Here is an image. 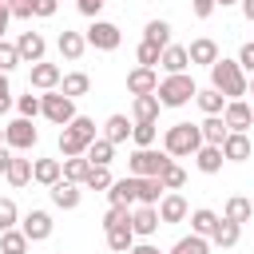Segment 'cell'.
I'll return each mask as SVG.
<instances>
[{
	"instance_id": "obj_1",
	"label": "cell",
	"mask_w": 254,
	"mask_h": 254,
	"mask_svg": "<svg viewBox=\"0 0 254 254\" xmlns=\"http://www.w3.org/2000/svg\"><path fill=\"white\" fill-rule=\"evenodd\" d=\"M210 87H218L226 99H238V95L250 91V83H246V75H242V64H238V60H222V56L210 64Z\"/></svg>"
},
{
	"instance_id": "obj_2",
	"label": "cell",
	"mask_w": 254,
	"mask_h": 254,
	"mask_svg": "<svg viewBox=\"0 0 254 254\" xmlns=\"http://www.w3.org/2000/svg\"><path fill=\"white\" fill-rule=\"evenodd\" d=\"M91 139H95V123H91L87 115H75V119H71V123L60 131V151H64V159L83 155Z\"/></svg>"
},
{
	"instance_id": "obj_3",
	"label": "cell",
	"mask_w": 254,
	"mask_h": 254,
	"mask_svg": "<svg viewBox=\"0 0 254 254\" xmlns=\"http://www.w3.org/2000/svg\"><path fill=\"white\" fill-rule=\"evenodd\" d=\"M155 95H159V103H163V107H183L187 99H194V95H198V87H194V79H190L187 71H175V75H167V79L159 83V91H155Z\"/></svg>"
},
{
	"instance_id": "obj_4",
	"label": "cell",
	"mask_w": 254,
	"mask_h": 254,
	"mask_svg": "<svg viewBox=\"0 0 254 254\" xmlns=\"http://www.w3.org/2000/svg\"><path fill=\"white\" fill-rule=\"evenodd\" d=\"M198 147H202L198 123H175V127H167V139H163L167 155H194Z\"/></svg>"
},
{
	"instance_id": "obj_5",
	"label": "cell",
	"mask_w": 254,
	"mask_h": 254,
	"mask_svg": "<svg viewBox=\"0 0 254 254\" xmlns=\"http://www.w3.org/2000/svg\"><path fill=\"white\" fill-rule=\"evenodd\" d=\"M171 163V155L167 151H155V147H139L131 159H127V167H131V175H163V167Z\"/></svg>"
},
{
	"instance_id": "obj_6",
	"label": "cell",
	"mask_w": 254,
	"mask_h": 254,
	"mask_svg": "<svg viewBox=\"0 0 254 254\" xmlns=\"http://www.w3.org/2000/svg\"><path fill=\"white\" fill-rule=\"evenodd\" d=\"M44 99V119H52V123H60V127H67L71 119H75V103H71V95H64V91H48V95H40Z\"/></svg>"
},
{
	"instance_id": "obj_7",
	"label": "cell",
	"mask_w": 254,
	"mask_h": 254,
	"mask_svg": "<svg viewBox=\"0 0 254 254\" xmlns=\"http://www.w3.org/2000/svg\"><path fill=\"white\" fill-rule=\"evenodd\" d=\"M36 139H40V131L32 127V119H12L8 127H4V143L8 147H16V151H28V147H36Z\"/></svg>"
},
{
	"instance_id": "obj_8",
	"label": "cell",
	"mask_w": 254,
	"mask_h": 254,
	"mask_svg": "<svg viewBox=\"0 0 254 254\" xmlns=\"http://www.w3.org/2000/svg\"><path fill=\"white\" fill-rule=\"evenodd\" d=\"M119 40H123V36H119V28H115V24H107V20H95V24L87 28V44H91V48H99V52H115V48H119Z\"/></svg>"
},
{
	"instance_id": "obj_9",
	"label": "cell",
	"mask_w": 254,
	"mask_h": 254,
	"mask_svg": "<svg viewBox=\"0 0 254 254\" xmlns=\"http://www.w3.org/2000/svg\"><path fill=\"white\" fill-rule=\"evenodd\" d=\"M222 119H226L230 131H246V127H254V107L242 103V99H230V103L222 107Z\"/></svg>"
},
{
	"instance_id": "obj_10",
	"label": "cell",
	"mask_w": 254,
	"mask_h": 254,
	"mask_svg": "<svg viewBox=\"0 0 254 254\" xmlns=\"http://www.w3.org/2000/svg\"><path fill=\"white\" fill-rule=\"evenodd\" d=\"M107 194H111V206H131V202H139V179H135V175L115 179V183L107 187Z\"/></svg>"
},
{
	"instance_id": "obj_11",
	"label": "cell",
	"mask_w": 254,
	"mask_h": 254,
	"mask_svg": "<svg viewBox=\"0 0 254 254\" xmlns=\"http://www.w3.org/2000/svg\"><path fill=\"white\" fill-rule=\"evenodd\" d=\"M127 91H131V95H155V91H159L155 67H135V71L127 75Z\"/></svg>"
},
{
	"instance_id": "obj_12",
	"label": "cell",
	"mask_w": 254,
	"mask_h": 254,
	"mask_svg": "<svg viewBox=\"0 0 254 254\" xmlns=\"http://www.w3.org/2000/svg\"><path fill=\"white\" fill-rule=\"evenodd\" d=\"M159 222H163V218H159V206L139 202V210H131V230H135V234H143V238H147V234H155V230H159Z\"/></svg>"
},
{
	"instance_id": "obj_13",
	"label": "cell",
	"mask_w": 254,
	"mask_h": 254,
	"mask_svg": "<svg viewBox=\"0 0 254 254\" xmlns=\"http://www.w3.org/2000/svg\"><path fill=\"white\" fill-rule=\"evenodd\" d=\"M48 190H52V202H56L60 210H75V206H79V183L60 179V183H52Z\"/></svg>"
},
{
	"instance_id": "obj_14",
	"label": "cell",
	"mask_w": 254,
	"mask_h": 254,
	"mask_svg": "<svg viewBox=\"0 0 254 254\" xmlns=\"http://www.w3.org/2000/svg\"><path fill=\"white\" fill-rule=\"evenodd\" d=\"M32 242H44L48 234H52V214L48 210H28V218H24V226H20Z\"/></svg>"
},
{
	"instance_id": "obj_15",
	"label": "cell",
	"mask_w": 254,
	"mask_h": 254,
	"mask_svg": "<svg viewBox=\"0 0 254 254\" xmlns=\"http://www.w3.org/2000/svg\"><path fill=\"white\" fill-rule=\"evenodd\" d=\"M187 214H190V206H187L183 194H163V198H159V218H163V222H183Z\"/></svg>"
},
{
	"instance_id": "obj_16",
	"label": "cell",
	"mask_w": 254,
	"mask_h": 254,
	"mask_svg": "<svg viewBox=\"0 0 254 254\" xmlns=\"http://www.w3.org/2000/svg\"><path fill=\"white\" fill-rule=\"evenodd\" d=\"M16 48H20V60H28V64H40L48 44H44V36H40V32H24V36L16 40Z\"/></svg>"
},
{
	"instance_id": "obj_17",
	"label": "cell",
	"mask_w": 254,
	"mask_h": 254,
	"mask_svg": "<svg viewBox=\"0 0 254 254\" xmlns=\"http://www.w3.org/2000/svg\"><path fill=\"white\" fill-rule=\"evenodd\" d=\"M60 79H64V75H60V67H56V64H44V60H40V64H32V87L52 91V87H60Z\"/></svg>"
},
{
	"instance_id": "obj_18",
	"label": "cell",
	"mask_w": 254,
	"mask_h": 254,
	"mask_svg": "<svg viewBox=\"0 0 254 254\" xmlns=\"http://www.w3.org/2000/svg\"><path fill=\"white\" fill-rule=\"evenodd\" d=\"M198 131H202V143H214V147H222L226 135H230V127H226L222 115H206V119L198 123Z\"/></svg>"
},
{
	"instance_id": "obj_19",
	"label": "cell",
	"mask_w": 254,
	"mask_h": 254,
	"mask_svg": "<svg viewBox=\"0 0 254 254\" xmlns=\"http://www.w3.org/2000/svg\"><path fill=\"white\" fill-rule=\"evenodd\" d=\"M222 147H214V143H202L198 151H194V163H198V171L202 175H214V171H222Z\"/></svg>"
},
{
	"instance_id": "obj_20",
	"label": "cell",
	"mask_w": 254,
	"mask_h": 254,
	"mask_svg": "<svg viewBox=\"0 0 254 254\" xmlns=\"http://www.w3.org/2000/svg\"><path fill=\"white\" fill-rule=\"evenodd\" d=\"M222 155H226L230 163L250 159V139H246V131H230V135H226V143H222Z\"/></svg>"
},
{
	"instance_id": "obj_21",
	"label": "cell",
	"mask_w": 254,
	"mask_h": 254,
	"mask_svg": "<svg viewBox=\"0 0 254 254\" xmlns=\"http://www.w3.org/2000/svg\"><path fill=\"white\" fill-rule=\"evenodd\" d=\"M32 179H36V183H44V187H52V183H60V179H64V163H60V159H36Z\"/></svg>"
},
{
	"instance_id": "obj_22",
	"label": "cell",
	"mask_w": 254,
	"mask_h": 254,
	"mask_svg": "<svg viewBox=\"0 0 254 254\" xmlns=\"http://www.w3.org/2000/svg\"><path fill=\"white\" fill-rule=\"evenodd\" d=\"M159 95H135V103H131V111H135V123H155L159 119Z\"/></svg>"
},
{
	"instance_id": "obj_23",
	"label": "cell",
	"mask_w": 254,
	"mask_h": 254,
	"mask_svg": "<svg viewBox=\"0 0 254 254\" xmlns=\"http://www.w3.org/2000/svg\"><path fill=\"white\" fill-rule=\"evenodd\" d=\"M238 238H242V226H238V222H230V218H222V222L214 226V234H210V242H214V246H222V250L238 246Z\"/></svg>"
},
{
	"instance_id": "obj_24",
	"label": "cell",
	"mask_w": 254,
	"mask_h": 254,
	"mask_svg": "<svg viewBox=\"0 0 254 254\" xmlns=\"http://www.w3.org/2000/svg\"><path fill=\"white\" fill-rule=\"evenodd\" d=\"M83 48H87V36H79V32H60V56L64 60H79L83 56Z\"/></svg>"
},
{
	"instance_id": "obj_25",
	"label": "cell",
	"mask_w": 254,
	"mask_h": 254,
	"mask_svg": "<svg viewBox=\"0 0 254 254\" xmlns=\"http://www.w3.org/2000/svg\"><path fill=\"white\" fill-rule=\"evenodd\" d=\"M187 56H190V64H206V67H210V64L218 60V44L202 36V40H194V44L187 48Z\"/></svg>"
},
{
	"instance_id": "obj_26",
	"label": "cell",
	"mask_w": 254,
	"mask_h": 254,
	"mask_svg": "<svg viewBox=\"0 0 254 254\" xmlns=\"http://www.w3.org/2000/svg\"><path fill=\"white\" fill-rule=\"evenodd\" d=\"M159 64L175 75V71H187V64H190V56H187V48H179V44H167L163 48V56H159Z\"/></svg>"
},
{
	"instance_id": "obj_27",
	"label": "cell",
	"mask_w": 254,
	"mask_h": 254,
	"mask_svg": "<svg viewBox=\"0 0 254 254\" xmlns=\"http://www.w3.org/2000/svg\"><path fill=\"white\" fill-rule=\"evenodd\" d=\"M222 218H230V222H238V226H242V222H250V218H254V202H250V198H242V194H234V198H226V214H222Z\"/></svg>"
},
{
	"instance_id": "obj_28",
	"label": "cell",
	"mask_w": 254,
	"mask_h": 254,
	"mask_svg": "<svg viewBox=\"0 0 254 254\" xmlns=\"http://www.w3.org/2000/svg\"><path fill=\"white\" fill-rule=\"evenodd\" d=\"M107 246H111L115 254H127V250L135 246V230H131V222H123V226H111V230H107Z\"/></svg>"
},
{
	"instance_id": "obj_29",
	"label": "cell",
	"mask_w": 254,
	"mask_h": 254,
	"mask_svg": "<svg viewBox=\"0 0 254 254\" xmlns=\"http://www.w3.org/2000/svg\"><path fill=\"white\" fill-rule=\"evenodd\" d=\"M83 155L91 159V167H107V163H111V155H115V143H111V139H91Z\"/></svg>"
},
{
	"instance_id": "obj_30",
	"label": "cell",
	"mask_w": 254,
	"mask_h": 254,
	"mask_svg": "<svg viewBox=\"0 0 254 254\" xmlns=\"http://www.w3.org/2000/svg\"><path fill=\"white\" fill-rule=\"evenodd\" d=\"M87 171H91V159H87V155H71V159H64V179H67V183H83Z\"/></svg>"
},
{
	"instance_id": "obj_31",
	"label": "cell",
	"mask_w": 254,
	"mask_h": 254,
	"mask_svg": "<svg viewBox=\"0 0 254 254\" xmlns=\"http://www.w3.org/2000/svg\"><path fill=\"white\" fill-rule=\"evenodd\" d=\"M135 179H139V175H135ZM163 190H167V187L159 183V175H143V179H139V202H147V206H155Z\"/></svg>"
},
{
	"instance_id": "obj_32",
	"label": "cell",
	"mask_w": 254,
	"mask_h": 254,
	"mask_svg": "<svg viewBox=\"0 0 254 254\" xmlns=\"http://www.w3.org/2000/svg\"><path fill=\"white\" fill-rule=\"evenodd\" d=\"M28 234L24 230H0V254H24L28 250Z\"/></svg>"
},
{
	"instance_id": "obj_33",
	"label": "cell",
	"mask_w": 254,
	"mask_h": 254,
	"mask_svg": "<svg viewBox=\"0 0 254 254\" xmlns=\"http://www.w3.org/2000/svg\"><path fill=\"white\" fill-rule=\"evenodd\" d=\"M218 222H222V218H218L214 210H194V214H190V230H194V234H202V238H210Z\"/></svg>"
},
{
	"instance_id": "obj_34",
	"label": "cell",
	"mask_w": 254,
	"mask_h": 254,
	"mask_svg": "<svg viewBox=\"0 0 254 254\" xmlns=\"http://www.w3.org/2000/svg\"><path fill=\"white\" fill-rule=\"evenodd\" d=\"M194 99H198V107H202L206 115H222V107H226V103H222L226 95H222L218 87H206V91H198Z\"/></svg>"
},
{
	"instance_id": "obj_35",
	"label": "cell",
	"mask_w": 254,
	"mask_h": 254,
	"mask_svg": "<svg viewBox=\"0 0 254 254\" xmlns=\"http://www.w3.org/2000/svg\"><path fill=\"white\" fill-rule=\"evenodd\" d=\"M131 135V123H127V115H111L107 123H103V139H111V143H123Z\"/></svg>"
},
{
	"instance_id": "obj_36",
	"label": "cell",
	"mask_w": 254,
	"mask_h": 254,
	"mask_svg": "<svg viewBox=\"0 0 254 254\" xmlns=\"http://www.w3.org/2000/svg\"><path fill=\"white\" fill-rule=\"evenodd\" d=\"M171 254H210V242H206L202 234H194V230H190V238H179Z\"/></svg>"
},
{
	"instance_id": "obj_37",
	"label": "cell",
	"mask_w": 254,
	"mask_h": 254,
	"mask_svg": "<svg viewBox=\"0 0 254 254\" xmlns=\"http://www.w3.org/2000/svg\"><path fill=\"white\" fill-rule=\"evenodd\" d=\"M143 40H151V44L167 48V44H171V24H167V20H151V24L143 28Z\"/></svg>"
},
{
	"instance_id": "obj_38",
	"label": "cell",
	"mask_w": 254,
	"mask_h": 254,
	"mask_svg": "<svg viewBox=\"0 0 254 254\" xmlns=\"http://www.w3.org/2000/svg\"><path fill=\"white\" fill-rule=\"evenodd\" d=\"M87 87H91V79H87L83 71H71V75H64V79H60V91H64V95H71V99H75V95H83Z\"/></svg>"
},
{
	"instance_id": "obj_39",
	"label": "cell",
	"mask_w": 254,
	"mask_h": 254,
	"mask_svg": "<svg viewBox=\"0 0 254 254\" xmlns=\"http://www.w3.org/2000/svg\"><path fill=\"white\" fill-rule=\"evenodd\" d=\"M4 179H8L12 187H24V183L32 179V163H28V159H16V155H12V163H8V175H4Z\"/></svg>"
},
{
	"instance_id": "obj_40",
	"label": "cell",
	"mask_w": 254,
	"mask_h": 254,
	"mask_svg": "<svg viewBox=\"0 0 254 254\" xmlns=\"http://www.w3.org/2000/svg\"><path fill=\"white\" fill-rule=\"evenodd\" d=\"M159 183H163V187H167V190H179V187H183V183H187V171H183V167H179V163H175V159H171V163H167V167H163V175H159Z\"/></svg>"
},
{
	"instance_id": "obj_41",
	"label": "cell",
	"mask_w": 254,
	"mask_h": 254,
	"mask_svg": "<svg viewBox=\"0 0 254 254\" xmlns=\"http://www.w3.org/2000/svg\"><path fill=\"white\" fill-rule=\"evenodd\" d=\"M115 179H111V171L107 167H91L87 171V179H83V187H91V190H107Z\"/></svg>"
},
{
	"instance_id": "obj_42",
	"label": "cell",
	"mask_w": 254,
	"mask_h": 254,
	"mask_svg": "<svg viewBox=\"0 0 254 254\" xmlns=\"http://www.w3.org/2000/svg\"><path fill=\"white\" fill-rule=\"evenodd\" d=\"M135 56H139V67H155V64H159V56H163V48H159V44H151V40H143Z\"/></svg>"
},
{
	"instance_id": "obj_43",
	"label": "cell",
	"mask_w": 254,
	"mask_h": 254,
	"mask_svg": "<svg viewBox=\"0 0 254 254\" xmlns=\"http://www.w3.org/2000/svg\"><path fill=\"white\" fill-rule=\"evenodd\" d=\"M16 107H20V115H24V119L44 115V99H40V95H20V99H16Z\"/></svg>"
},
{
	"instance_id": "obj_44",
	"label": "cell",
	"mask_w": 254,
	"mask_h": 254,
	"mask_svg": "<svg viewBox=\"0 0 254 254\" xmlns=\"http://www.w3.org/2000/svg\"><path fill=\"white\" fill-rule=\"evenodd\" d=\"M131 139H135V147H151L155 143V123H135L131 127Z\"/></svg>"
},
{
	"instance_id": "obj_45",
	"label": "cell",
	"mask_w": 254,
	"mask_h": 254,
	"mask_svg": "<svg viewBox=\"0 0 254 254\" xmlns=\"http://www.w3.org/2000/svg\"><path fill=\"white\" fill-rule=\"evenodd\" d=\"M16 64H20V48H16V44H4V40H0V71H12Z\"/></svg>"
},
{
	"instance_id": "obj_46",
	"label": "cell",
	"mask_w": 254,
	"mask_h": 254,
	"mask_svg": "<svg viewBox=\"0 0 254 254\" xmlns=\"http://www.w3.org/2000/svg\"><path fill=\"white\" fill-rule=\"evenodd\" d=\"M123 222H131V206H111L107 214H103V226L111 230V226H123Z\"/></svg>"
},
{
	"instance_id": "obj_47",
	"label": "cell",
	"mask_w": 254,
	"mask_h": 254,
	"mask_svg": "<svg viewBox=\"0 0 254 254\" xmlns=\"http://www.w3.org/2000/svg\"><path fill=\"white\" fill-rule=\"evenodd\" d=\"M12 226H16V202L0 198V230H12Z\"/></svg>"
},
{
	"instance_id": "obj_48",
	"label": "cell",
	"mask_w": 254,
	"mask_h": 254,
	"mask_svg": "<svg viewBox=\"0 0 254 254\" xmlns=\"http://www.w3.org/2000/svg\"><path fill=\"white\" fill-rule=\"evenodd\" d=\"M56 8H60V0H32L36 16H56Z\"/></svg>"
},
{
	"instance_id": "obj_49",
	"label": "cell",
	"mask_w": 254,
	"mask_h": 254,
	"mask_svg": "<svg viewBox=\"0 0 254 254\" xmlns=\"http://www.w3.org/2000/svg\"><path fill=\"white\" fill-rule=\"evenodd\" d=\"M238 64L254 75V44H242V48H238Z\"/></svg>"
},
{
	"instance_id": "obj_50",
	"label": "cell",
	"mask_w": 254,
	"mask_h": 254,
	"mask_svg": "<svg viewBox=\"0 0 254 254\" xmlns=\"http://www.w3.org/2000/svg\"><path fill=\"white\" fill-rule=\"evenodd\" d=\"M8 107H12V87H8V75L0 71V115H4Z\"/></svg>"
},
{
	"instance_id": "obj_51",
	"label": "cell",
	"mask_w": 254,
	"mask_h": 254,
	"mask_svg": "<svg viewBox=\"0 0 254 254\" xmlns=\"http://www.w3.org/2000/svg\"><path fill=\"white\" fill-rule=\"evenodd\" d=\"M8 8H12V16H16V20H32V16H36V12H32V0H20V4H8Z\"/></svg>"
},
{
	"instance_id": "obj_52",
	"label": "cell",
	"mask_w": 254,
	"mask_h": 254,
	"mask_svg": "<svg viewBox=\"0 0 254 254\" xmlns=\"http://www.w3.org/2000/svg\"><path fill=\"white\" fill-rule=\"evenodd\" d=\"M214 8H218L214 0H194V16H198V20H206V16L214 12Z\"/></svg>"
},
{
	"instance_id": "obj_53",
	"label": "cell",
	"mask_w": 254,
	"mask_h": 254,
	"mask_svg": "<svg viewBox=\"0 0 254 254\" xmlns=\"http://www.w3.org/2000/svg\"><path fill=\"white\" fill-rule=\"evenodd\" d=\"M75 8H79L83 16H95V12L103 8V0H75Z\"/></svg>"
},
{
	"instance_id": "obj_54",
	"label": "cell",
	"mask_w": 254,
	"mask_h": 254,
	"mask_svg": "<svg viewBox=\"0 0 254 254\" xmlns=\"http://www.w3.org/2000/svg\"><path fill=\"white\" fill-rule=\"evenodd\" d=\"M8 24H12V8L0 0V40H4V32H8Z\"/></svg>"
},
{
	"instance_id": "obj_55",
	"label": "cell",
	"mask_w": 254,
	"mask_h": 254,
	"mask_svg": "<svg viewBox=\"0 0 254 254\" xmlns=\"http://www.w3.org/2000/svg\"><path fill=\"white\" fill-rule=\"evenodd\" d=\"M8 163H12V151L0 147V175H8Z\"/></svg>"
},
{
	"instance_id": "obj_56",
	"label": "cell",
	"mask_w": 254,
	"mask_h": 254,
	"mask_svg": "<svg viewBox=\"0 0 254 254\" xmlns=\"http://www.w3.org/2000/svg\"><path fill=\"white\" fill-rule=\"evenodd\" d=\"M127 254H159V246H151V242H143V246H131Z\"/></svg>"
},
{
	"instance_id": "obj_57",
	"label": "cell",
	"mask_w": 254,
	"mask_h": 254,
	"mask_svg": "<svg viewBox=\"0 0 254 254\" xmlns=\"http://www.w3.org/2000/svg\"><path fill=\"white\" fill-rule=\"evenodd\" d=\"M242 16H246V20H254V0H242Z\"/></svg>"
},
{
	"instance_id": "obj_58",
	"label": "cell",
	"mask_w": 254,
	"mask_h": 254,
	"mask_svg": "<svg viewBox=\"0 0 254 254\" xmlns=\"http://www.w3.org/2000/svg\"><path fill=\"white\" fill-rule=\"evenodd\" d=\"M214 4H222V8H226V4H238V0H214Z\"/></svg>"
},
{
	"instance_id": "obj_59",
	"label": "cell",
	"mask_w": 254,
	"mask_h": 254,
	"mask_svg": "<svg viewBox=\"0 0 254 254\" xmlns=\"http://www.w3.org/2000/svg\"><path fill=\"white\" fill-rule=\"evenodd\" d=\"M0 143H4V127H0Z\"/></svg>"
},
{
	"instance_id": "obj_60",
	"label": "cell",
	"mask_w": 254,
	"mask_h": 254,
	"mask_svg": "<svg viewBox=\"0 0 254 254\" xmlns=\"http://www.w3.org/2000/svg\"><path fill=\"white\" fill-rule=\"evenodd\" d=\"M4 4H20V0H4Z\"/></svg>"
},
{
	"instance_id": "obj_61",
	"label": "cell",
	"mask_w": 254,
	"mask_h": 254,
	"mask_svg": "<svg viewBox=\"0 0 254 254\" xmlns=\"http://www.w3.org/2000/svg\"><path fill=\"white\" fill-rule=\"evenodd\" d=\"M250 91H254V79H250Z\"/></svg>"
},
{
	"instance_id": "obj_62",
	"label": "cell",
	"mask_w": 254,
	"mask_h": 254,
	"mask_svg": "<svg viewBox=\"0 0 254 254\" xmlns=\"http://www.w3.org/2000/svg\"><path fill=\"white\" fill-rule=\"evenodd\" d=\"M56 254H64V250H56Z\"/></svg>"
}]
</instances>
